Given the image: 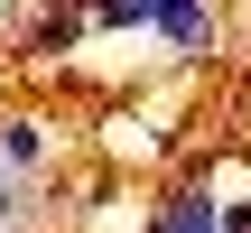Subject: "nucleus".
<instances>
[{"mask_svg": "<svg viewBox=\"0 0 251 233\" xmlns=\"http://www.w3.org/2000/svg\"><path fill=\"white\" fill-rule=\"evenodd\" d=\"M149 233H224V205H205V196L186 187V196L158 205V224H149Z\"/></svg>", "mask_w": 251, "mask_h": 233, "instance_id": "nucleus-1", "label": "nucleus"}, {"mask_svg": "<svg viewBox=\"0 0 251 233\" xmlns=\"http://www.w3.org/2000/svg\"><path fill=\"white\" fill-rule=\"evenodd\" d=\"M149 28H158L168 47H205V28H214V19H205V0H158V19H149Z\"/></svg>", "mask_w": 251, "mask_h": 233, "instance_id": "nucleus-2", "label": "nucleus"}, {"mask_svg": "<svg viewBox=\"0 0 251 233\" xmlns=\"http://www.w3.org/2000/svg\"><path fill=\"white\" fill-rule=\"evenodd\" d=\"M0 159H9V168H37V159H47V131H37V121H0Z\"/></svg>", "mask_w": 251, "mask_h": 233, "instance_id": "nucleus-3", "label": "nucleus"}, {"mask_svg": "<svg viewBox=\"0 0 251 233\" xmlns=\"http://www.w3.org/2000/svg\"><path fill=\"white\" fill-rule=\"evenodd\" d=\"M224 233H251V205H224Z\"/></svg>", "mask_w": 251, "mask_h": 233, "instance_id": "nucleus-4", "label": "nucleus"}]
</instances>
